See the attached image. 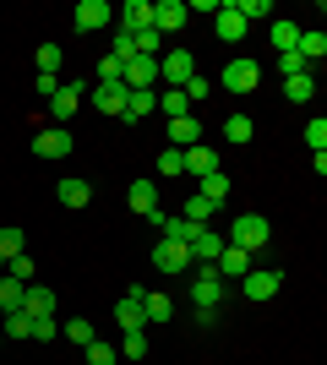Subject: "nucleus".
Here are the masks:
<instances>
[{"mask_svg":"<svg viewBox=\"0 0 327 365\" xmlns=\"http://www.w3.org/2000/svg\"><path fill=\"white\" fill-rule=\"evenodd\" d=\"M306 148H311V153H322V148H327V120H322V115L306 125Z\"/></svg>","mask_w":327,"mask_h":365,"instance_id":"obj_42","label":"nucleus"},{"mask_svg":"<svg viewBox=\"0 0 327 365\" xmlns=\"http://www.w3.org/2000/svg\"><path fill=\"white\" fill-rule=\"evenodd\" d=\"M55 197H61L66 207H88V202H93V185L71 175V180H61V185H55Z\"/></svg>","mask_w":327,"mask_h":365,"instance_id":"obj_20","label":"nucleus"},{"mask_svg":"<svg viewBox=\"0 0 327 365\" xmlns=\"http://www.w3.org/2000/svg\"><path fill=\"white\" fill-rule=\"evenodd\" d=\"M295 55H300V61H306V66H316V61H322V55H327V38H322V33H300V44H295Z\"/></svg>","mask_w":327,"mask_h":365,"instance_id":"obj_25","label":"nucleus"},{"mask_svg":"<svg viewBox=\"0 0 327 365\" xmlns=\"http://www.w3.org/2000/svg\"><path fill=\"white\" fill-rule=\"evenodd\" d=\"M22 311L28 317H55V289L49 284H28L22 289Z\"/></svg>","mask_w":327,"mask_h":365,"instance_id":"obj_16","label":"nucleus"},{"mask_svg":"<svg viewBox=\"0 0 327 365\" xmlns=\"http://www.w3.org/2000/svg\"><path fill=\"white\" fill-rule=\"evenodd\" d=\"M109 55H115V61H131V55H137V33H120V28H115V38H109Z\"/></svg>","mask_w":327,"mask_h":365,"instance_id":"obj_34","label":"nucleus"},{"mask_svg":"<svg viewBox=\"0 0 327 365\" xmlns=\"http://www.w3.org/2000/svg\"><path fill=\"white\" fill-rule=\"evenodd\" d=\"M213 213H218L213 202H207V197H197V191H191V197H186V213H180V218H186V224H207V218H213Z\"/></svg>","mask_w":327,"mask_h":365,"instance_id":"obj_31","label":"nucleus"},{"mask_svg":"<svg viewBox=\"0 0 327 365\" xmlns=\"http://www.w3.org/2000/svg\"><path fill=\"white\" fill-rule=\"evenodd\" d=\"M22 229H0V262H11V257H22Z\"/></svg>","mask_w":327,"mask_h":365,"instance_id":"obj_35","label":"nucleus"},{"mask_svg":"<svg viewBox=\"0 0 327 365\" xmlns=\"http://www.w3.org/2000/svg\"><path fill=\"white\" fill-rule=\"evenodd\" d=\"M0 273H6V262H0Z\"/></svg>","mask_w":327,"mask_h":365,"instance_id":"obj_48","label":"nucleus"},{"mask_svg":"<svg viewBox=\"0 0 327 365\" xmlns=\"http://www.w3.org/2000/svg\"><path fill=\"white\" fill-rule=\"evenodd\" d=\"M0 333L11 338V344H16V338H28L33 333V317H28V311H6V317H0Z\"/></svg>","mask_w":327,"mask_h":365,"instance_id":"obj_29","label":"nucleus"},{"mask_svg":"<svg viewBox=\"0 0 327 365\" xmlns=\"http://www.w3.org/2000/svg\"><path fill=\"white\" fill-rule=\"evenodd\" d=\"M71 22H77L82 33H98V28H115V6H104V0H82L77 11H71Z\"/></svg>","mask_w":327,"mask_h":365,"instance_id":"obj_7","label":"nucleus"},{"mask_svg":"<svg viewBox=\"0 0 327 365\" xmlns=\"http://www.w3.org/2000/svg\"><path fill=\"white\" fill-rule=\"evenodd\" d=\"M164 44H170V38H164L158 28H142V33H137V55H147V61H158V55H164Z\"/></svg>","mask_w":327,"mask_h":365,"instance_id":"obj_30","label":"nucleus"},{"mask_svg":"<svg viewBox=\"0 0 327 365\" xmlns=\"http://www.w3.org/2000/svg\"><path fill=\"white\" fill-rule=\"evenodd\" d=\"M273 66H279V71H284V76H300V71H311V66L300 61L295 49H284V55H279V61H273Z\"/></svg>","mask_w":327,"mask_h":365,"instance_id":"obj_45","label":"nucleus"},{"mask_svg":"<svg viewBox=\"0 0 327 365\" xmlns=\"http://www.w3.org/2000/svg\"><path fill=\"white\" fill-rule=\"evenodd\" d=\"M197 197H207L213 207H224V202H229V175H224V169H213V175L202 180V191H197Z\"/></svg>","mask_w":327,"mask_h":365,"instance_id":"obj_23","label":"nucleus"},{"mask_svg":"<svg viewBox=\"0 0 327 365\" xmlns=\"http://www.w3.org/2000/svg\"><path fill=\"white\" fill-rule=\"evenodd\" d=\"M240 289H246V300L262 305V300H273V294L284 289V273H279V267H251V273L240 278Z\"/></svg>","mask_w":327,"mask_h":365,"instance_id":"obj_4","label":"nucleus"},{"mask_svg":"<svg viewBox=\"0 0 327 365\" xmlns=\"http://www.w3.org/2000/svg\"><path fill=\"white\" fill-rule=\"evenodd\" d=\"M218 82L246 98V93H256V82H262V66L256 61H224V76H218Z\"/></svg>","mask_w":327,"mask_h":365,"instance_id":"obj_5","label":"nucleus"},{"mask_svg":"<svg viewBox=\"0 0 327 365\" xmlns=\"http://www.w3.org/2000/svg\"><path fill=\"white\" fill-rule=\"evenodd\" d=\"M180 93H186V104H202L207 93H213V82H207V76H191V82H186Z\"/></svg>","mask_w":327,"mask_h":365,"instance_id":"obj_44","label":"nucleus"},{"mask_svg":"<svg viewBox=\"0 0 327 365\" xmlns=\"http://www.w3.org/2000/svg\"><path fill=\"white\" fill-rule=\"evenodd\" d=\"M251 137H256V125H251V115H229V120H224V142H234V148H246Z\"/></svg>","mask_w":327,"mask_h":365,"instance_id":"obj_24","label":"nucleus"},{"mask_svg":"<svg viewBox=\"0 0 327 365\" xmlns=\"http://www.w3.org/2000/svg\"><path fill=\"white\" fill-rule=\"evenodd\" d=\"M115 28H120V33H142V28H153V0H125L120 11H115Z\"/></svg>","mask_w":327,"mask_h":365,"instance_id":"obj_9","label":"nucleus"},{"mask_svg":"<svg viewBox=\"0 0 327 365\" xmlns=\"http://www.w3.org/2000/svg\"><path fill=\"white\" fill-rule=\"evenodd\" d=\"M218 251H224V235H213V229H197V240H191V262H218Z\"/></svg>","mask_w":327,"mask_h":365,"instance_id":"obj_19","label":"nucleus"},{"mask_svg":"<svg viewBox=\"0 0 327 365\" xmlns=\"http://www.w3.org/2000/svg\"><path fill=\"white\" fill-rule=\"evenodd\" d=\"M273 44H279V55H284V49H295L300 28H295V22H284V16H273Z\"/></svg>","mask_w":327,"mask_h":365,"instance_id":"obj_32","label":"nucleus"},{"mask_svg":"<svg viewBox=\"0 0 327 365\" xmlns=\"http://www.w3.org/2000/svg\"><path fill=\"white\" fill-rule=\"evenodd\" d=\"M142 317H147V322H170L175 300H170V294H158V289H147V294H142Z\"/></svg>","mask_w":327,"mask_h":365,"instance_id":"obj_21","label":"nucleus"},{"mask_svg":"<svg viewBox=\"0 0 327 365\" xmlns=\"http://www.w3.org/2000/svg\"><path fill=\"white\" fill-rule=\"evenodd\" d=\"M55 333H61V322H55V317H33V344H55Z\"/></svg>","mask_w":327,"mask_h":365,"instance_id":"obj_38","label":"nucleus"},{"mask_svg":"<svg viewBox=\"0 0 327 365\" xmlns=\"http://www.w3.org/2000/svg\"><path fill=\"white\" fill-rule=\"evenodd\" d=\"M158 109H164L170 120H180V115H186V93H180V88H164V98H158Z\"/></svg>","mask_w":327,"mask_h":365,"instance_id":"obj_37","label":"nucleus"},{"mask_svg":"<svg viewBox=\"0 0 327 365\" xmlns=\"http://www.w3.org/2000/svg\"><path fill=\"white\" fill-rule=\"evenodd\" d=\"M120 82H125V93L153 88V82H158V61H147V55H131V61H125V71H120Z\"/></svg>","mask_w":327,"mask_h":365,"instance_id":"obj_8","label":"nucleus"},{"mask_svg":"<svg viewBox=\"0 0 327 365\" xmlns=\"http://www.w3.org/2000/svg\"><path fill=\"white\" fill-rule=\"evenodd\" d=\"M197 142H202V120H197V115H180V120H170V148H197Z\"/></svg>","mask_w":327,"mask_h":365,"instance_id":"obj_15","label":"nucleus"},{"mask_svg":"<svg viewBox=\"0 0 327 365\" xmlns=\"http://www.w3.org/2000/svg\"><path fill=\"white\" fill-rule=\"evenodd\" d=\"M0 349H6V333H0Z\"/></svg>","mask_w":327,"mask_h":365,"instance_id":"obj_47","label":"nucleus"},{"mask_svg":"<svg viewBox=\"0 0 327 365\" xmlns=\"http://www.w3.org/2000/svg\"><path fill=\"white\" fill-rule=\"evenodd\" d=\"M120 360V349H115V344H104V338H93V344H88V365H115Z\"/></svg>","mask_w":327,"mask_h":365,"instance_id":"obj_36","label":"nucleus"},{"mask_svg":"<svg viewBox=\"0 0 327 365\" xmlns=\"http://www.w3.org/2000/svg\"><path fill=\"white\" fill-rule=\"evenodd\" d=\"M125 202H131V213H142V218H147V213L158 207V180H137L131 191H125Z\"/></svg>","mask_w":327,"mask_h":365,"instance_id":"obj_18","label":"nucleus"},{"mask_svg":"<svg viewBox=\"0 0 327 365\" xmlns=\"http://www.w3.org/2000/svg\"><path fill=\"white\" fill-rule=\"evenodd\" d=\"M246 28H251V22L234 11V0H218V11H213V33H218V38H224V44H240Z\"/></svg>","mask_w":327,"mask_h":365,"instance_id":"obj_6","label":"nucleus"},{"mask_svg":"<svg viewBox=\"0 0 327 365\" xmlns=\"http://www.w3.org/2000/svg\"><path fill=\"white\" fill-rule=\"evenodd\" d=\"M191 76H197V55H191L186 44L158 55V82H164V88H186Z\"/></svg>","mask_w":327,"mask_h":365,"instance_id":"obj_3","label":"nucleus"},{"mask_svg":"<svg viewBox=\"0 0 327 365\" xmlns=\"http://www.w3.org/2000/svg\"><path fill=\"white\" fill-rule=\"evenodd\" d=\"M251 267H256V262H251V251H240V245H224L218 262H213V273L224 278V284H229V278H246Z\"/></svg>","mask_w":327,"mask_h":365,"instance_id":"obj_10","label":"nucleus"},{"mask_svg":"<svg viewBox=\"0 0 327 365\" xmlns=\"http://www.w3.org/2000/svg\"><path fill=\"white\" fill-rule=\"evenodd\" d=\"M153 267H158V273H170V278H186L197 262H191V245H186V240L158 235V245H153Z\"/></svg>","mask_w":327,"mask_h":365,"instance_id":"obj_2","label":"nucleus"},{"mask_svg":"<svg viewBox=\"0 0 327 365\" xmlns=\"http://www.w3.org/2000/svg\"><path fill=\"white\" fill-rule=\"evenodd\" d=\"M66 338H71V344H82V349H88V344H93L98 333H93V322H82V317H77V322H66Z\"/></svg>","mask_w":327,"mask_h":365,"instance_id":"obj_40","label":"nucleus"},{"mask_svg":"<svg viewBox=\"0 0 327 365\" xmlns=\"http://www.w3.org/2000/svg\"><path fill=\"white\" fill-rule=\"evenodd\" d=\"M267 240H273V224H267L262 213H240V218L229 224V240H224V245H240V251H262Z\"/></svg>","mask_w":327,"mask_h":365,"instance_id":"obj_1","label":"nucleus"},{"mask_svg":"<svg viewBox=\"0 0 327 365\" xmlns=\"http://www.w3.org/2000/svg\"><path fill=\"white\" fill-rule=\"evenodd\" d=\"M186 169L197 175V180H207L213 169H224V164H218V148H202V142H197V148H186Z\"/></svg>","mask_w":327,"mask_h":365,"instance_id":"obj_17","label":"nucleus"},{"mask_svg":"<svg viewBox=\"0 0 327 365\" xmlns=\"http://www.w3.org/2000/svg\"><path fill=\"white\" fill-rule=\"evenodd\" d=\"M104 115H120L125 109V82H98V98H93Z\"/></svg>","mask_w":327,"mask_h":365,"instance_id":"obj_22","label":"nucleus"},{"mask_svg":"<svg viewBox=\"0 0 327 365\" xmlns=\"http://www.w3.org/2000/svg\"><path fill=\"white\" fill-rule=\"evenodd\" d=\"M234 11L246 16V22L251 16H273V0H234Z\"/></svg>","mask_w":327,"mask_h":365,"instance_id":"obj_43","label":"nucleus"},{"mask_svg":"<svg viewBox=\"0 0 327 365\" xmlns=\"http://www.w3.org/2000/svg\"><path fill=\"white\" fill-rule=\"evenodd\" d=\"M153 28L170 38V33L186 28V0H153Z\"/></svg>","mask_w":327,"mask_h":365,"instance_id":"obj_12","label":"nucleus"},{"mask_svg":"<svg viewBox=\"0 0 327 365\" xmlns=\"http://www.w3.org/2000/svg\"><path fill=\"white\" fill-rule=\"evenodd\" d=\"M284 93L295 98V104H306V98H316V76L300 71V76H284Z\"/></svg>","mask_w":327,"mask_h":365,"instance_id":"obj_28","label":"nucleus"},{"mask_svg":"<svg viewBox=\"0 0 327 365\" xmlns=\"http://www.w3.org/2000/svg\"><path fill=\"white\" fill-rule=\"evenodd\" d=\"M120 360H147V338H142V333H125V344H120Z\"/></svg>","mask_w":327,"mask_h":365,"instance_id":"obj_41","label":"nucleus"},{"mask_svg":"<svg viewBox=\"0 0 327 365\" xmlns=\"http://www.w3.org/2000/svg\"><path fill=\"white\" fill-rule=\"evenodd\" d=\"M77 109H82V82H66V88L49 98V115H55V125H66Z\"/></svg>","mask_w":327,"mask_h":365,"instance_id":"obj_13","label":"nucleus"},{"mask_svg":"<svg viewBox=\"0 0 327 365\" xmlns=\"http://www.w3.org/2000/svg\"><path fill=\"white\" fill-rule=\"evenodd\" d=\"M158 109V98H153V88H142V93H125V109H120V120L125 125H142L147 115Z\"/></svg>","mask_w":327,"mask_h":365,"instance_id":"obj_14","label":"nucleus"},{"mask_svg":"<svg viewBox=\"0 0 327 365\" xmlns=\"http://www.w3.org/2000/svg\"><path fill=\"white\" fill-rule=\"evenodd\" d=\"M158 175H164V180H180V175H186V153L180 148H158Z\"/></svg>","mask_w":327,"mask_h":365,"instance_id":"obj_26","label":"nucleus"},{"mask_svg":"<svg viewBox=\"0 0 327 365\" xmlns=\"http://www.w3.org/2000/svg\"><path fill=\"white\" fill-rule=\"evenodd\" d=\"M33 61H38V76H55L66 55H61V44H38V55H33Z\"/></svg>","mask_w":327,"mask_h":365,"instance_id":"obj_33","label":"nucleus"},{"mask_svg":"<svg viewBox=\"0 0 327 365\" xmlns=\"http://www.w3.org/2000/svg\"><path fill=\"white\" fill-rule=\"evenodd\" d=\"M120 71H125V61H115V55L98 61V82H120Z\"/></svg>","mask_w":327,"mask_h":365,"instance_id":"obj_46","label":"nucleus"},{"mask_svg":"<svg viewBox=\"0 0 327 365\" xmlns=\"http://www.w3.org/2000/svg\"><path fill=\"white\" fill-rule=\"evenodd\" d=\"M22 289H28L22 278H6V273H0V317H6V311H22Z\"/></svg>","mask_w":327,"mask_h":365,"instance_id":"obj_27","label":"nucleus"},{"mask_svg":"<svg viewBox=\"0 0 327 365\" xmlns=\"http://www.w3.org/2000/svg\"><path fill=\"white\" fill-rule=\"evenodd\" d=\"M33 273H38V267H33V257H28V251L6 262V278H22V284H33Z\"/></svg>","mask_w":327,"mask_h":365,"instance_id":"obj_39","label":"nucleus"},{"mask_svg":"<svg viewBox=\"0 0 327 365\" xmlns=\"http://www.w3.org/2000/svg\"><path fill=\"white\" fill-rule=\"evenodd\" d=\"M71 148H77V142H71V131H66V125H49V131H38V137H33V153H38V158H66Z\"/></svg>","mask_w":327,"mask_h":365,"instance_id":"obj_11","label":"nucleus"}]
</instances>
